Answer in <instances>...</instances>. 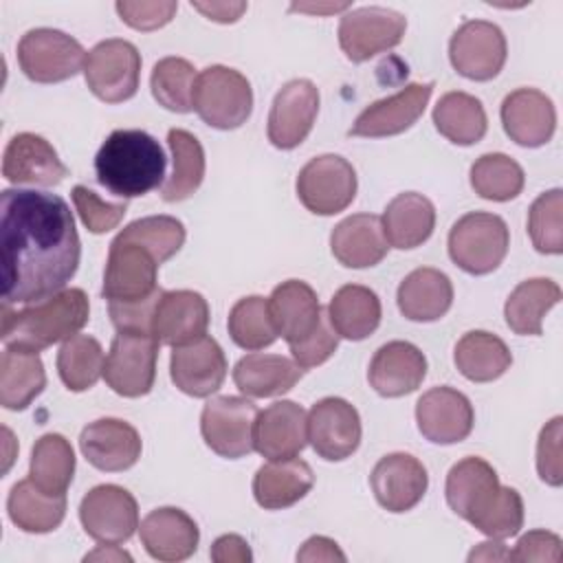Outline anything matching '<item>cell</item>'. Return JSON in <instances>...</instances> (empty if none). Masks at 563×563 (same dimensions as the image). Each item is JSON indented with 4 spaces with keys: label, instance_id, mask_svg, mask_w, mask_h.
<instances>
[{
    "label": "cell",
    "instance_id": "cell-1",
    "mask_svg": "<svg viewBox=\"0 0 563 563\" xmlns=\"http://www.w3.org/2000/svg\"><path fill=\"white\" fill-rule=\"evenodd\" d=\"M2 299L4 303H35L73 279L81 257V242L66 200L35 189H4L0 194Z\"/></svg>",
    "mask_w": 563,
    "mask_h": 563
},
{
    "label": "cell",
    "instance_id": "cell-2",
    "mask_svg": "<svg viewBox=\"0 0 563 563\" xmlns=\"http://www.w3.org/2000/svg\"><path fill=\"white\" fill-rule=\"evenodd\" d=\"M167 158L145 130H114L95 156L97 183L128 200L156 189L165 178Z\"/></svg>",
    "mask_w": 563,
    "mask_h": 563
},
{
    "label": "cell",
    "instance_id": "cell-3",
    "mask_svg": "<svg viewBox=\"0 0 563 563\" xmlns=\"http://www.w3.org/2000/svg\"><path fill=\"white\" fill-rule=\"evenodd\" d=\"M88 314L90 301L81 288H64L22 310L4 303L0 339L4 347L40 352L75 336L88 323Z\"/></svg>",
    "mask_w": 563,
    "mask_h": 563
},
{
    "label": "cell",
    "instance_id": "cell-4",
    "mask_svg": "<svg viewBox=\"0 0 563 563\" xmlns=\"http://www.w3.org/2000/svg\"><path fill=\"white\" fill-rule=\"evenodd\" d=\"M510 233L497 213L471 211L449 231V257L471 275L493 273L506 257Z\"/></svg>",
    "mask_w": 563,
    "mask_h": 563
},
{
    "label": "cell",
    "instance_id": "cell-5",
    "mask_svg": "<svg viewBox=\"0 0 563 563\" xmlns=\"http://www.w3.org/2000/svg\"><path fill=\"white\" fill-rule=\"evenodd\" d=\"M194 110L216 130H235L251 117L253 88L240 70L209 66L196 79Z\"/></svg>",
    "mask_w": 563,
    "mask_h": 563
},
{
    "label": "cell",
    "instance_id": "cell-6",
    "mask_svg": "<svg viewBox=\"0 0 563 563\" xmlns=\"http://www.w3.org/2000/svg\"><path fill=\"white\" fill-rule=\"evenodd\" d=\"M84 77L97 99L106 103L128 101L139 90L141 53L128 40H103L88 51Z\"/></svg>",
    "mask_w": 563,
    "mask_h": 563
},
{
    "label": "cell",
    "instance_id": "cell-7",
    "mask_svg": "<svg viewBox=\"0 0 563 563\" xmlns=\"http://www.w3.org/2000/svg\"><path fill=\"white\" fill-rule=\"evenodd\" d=\"M18 64L37 84H57L75 77L86 64L81 44L57 29H31L18 42Z\"/></svg>",
    "mask_w": 563,
    "mask_h": 563
},
{
    "label": "cell",
    "instance_id": "cell-8",
    "mask_svg": "<svg viewBox=\"0 0 563 563\" xmlns=\"http://www.w3.org/2000/svg\"><path fill=\"white\" fill-rule=\"evenodd\" d=\"M356 172L339 154L310 158L297 176V198L317 216H334L347 209L356 196Z\"/></svg>",
    "mask_w": 563,
    "mask_h": 563
},
{
    "label": "cell",
    "instance_id": "cell-9",
    "mask_svg": "<svg viewBox=\"0 0 563 563\" xmlns=\"http://www.w3.org/2000/svg\"><path fill=\"white\" fill-rule=\"evenodd\" d=\"M158 339L147 332H119L112 339L103 378L108 387L125 398L150 394L156 378Z\"/></svg>",
    "mask_w": 563,
    "mask_h": 563
},
{
    "label": "cell",
    "instance_id": "cell-10",
    "mask_svg": "<svg viewBox=\"0 0 563 563\" xmlns=\"http://www.w3.org/2000/svg\"><path fill=\"white\" fill-rule=\"evenodd\" d=\"M257 407L240 396H216L200 413V433L205 444L220 457L238 460L249 455L255 433Z\"/></svg>",
    "mask_w": 563,
    "mask_h": 563
},
{
    "label": "cell",
    "instance_id": "cell-11",
    "mask_svg": "<svg viewBox=\"0 0 563 563\" xmlns=\"http://www.w3.org/2000/svg\"><path fill=\"white\" fill-rule=\"evenodd\" d=\"M407 18L387 7H361L347 11L339 22V44L354 64L367 62L402 42Z\"/></svg>",
    "mask_w": 563,
    "mask_h": 563
},
{
    "label": "cell",
    "instance_id": "cell-12",
    "mask_svg": "<svg viewBox=\"0 0 563 563\" xmlns=\"http://www.w3.org/2000/svg\"><path fill=\"white\" fill-rule=\"evenodd\" d=\"M506 35L488 20H466L449 42V59L453 68L473 81L497 77L506 64Z\"/></svg>",
    "mask_w": 563,
    "mask_h": 563
},
{
    "label": "cell",
    "instance_id": "cell-13",
    "mask_svg": "<svg viewBox=\"0 0 563 563\" xmlns=\"http://www.w3.org/2000/svg\"><path fill=\"white\" fill-rule=\"evenodd\" d=\"M156 257L141 244L114 238L110 242L101 295L108 301H141L152 297L158 273Z\"/></svg>",
    "mask_w": 563,
    "mask_h": 563
},
{
    "label": "cell",
    "instance_id": "cell-14",
    "mask_svg": "<svg viewBox=\"0 0 563 563\" xmlns=\"http://www.w3.org/2000/svg\"><path fill=\"white\" fill-rule=\"evenodd\" d=\"M79 521L99 543H123L139 528V506L130 490L117 484L90 488L79 504Z\"/></svg>",
    "mask_w": 563,
    "mask_h": 563
},
{
    "label": "cell",
    "instance_id": "cell-15",
    "mask_svg": "<svg viewBox=\"0 0 563 563\" xmlns=\"http://www.w3.org/2000/svg\"><path fill=\"white\" fill-rule=\"evenodd\" d=\"M308 442L328 462L350 457L361 444V416L343 398L328 396L308 411Z\"/></svg>",
    "mask_w": 563,
    "mask_h": 563
},
{
    "label": "cell",
    "instance_id": "cell-16",
    "mask_svg": "<svg viewBox=\"0 0 563 563\" xmlns=\"http://www.w3.org/2000/svg\"><path fill=\"white\" fill-rule=\"evenodd\" d=\"M319 112V90L310 79H290L279 88L268 112L266 134L279 150H292L306 141Z\"/></svg>",
    "mask_w": 563,
    "mask_h": 563
},
{
    "label": "cell",
    "instance_id": "cell-17",
    "mask_svg": "<svg viewBox=\"0 0 563 563\" xmlns=\"http://www.w3.org/2000/svg\"><path fill=\"white\" fill-rule=\"evenodd\" d=\"M416 422L420 433L433 444H455L473 431L475 413L471 400L446 385L431 387L416 402Z\"/></svg>",
    "mask_w": 563,
    "mask_h": 563
},
{
    "label": "cell",
    "instance_id": "cell-18",
    "mask_svg": "<svg viewBox=\"0 0 563 563\" xmlns=\"http://www.w3.org/2000/svg\"><path fill=\"white\" fill-rule=\"evenodd\" d=\"M169 374L174 385L194 398L216 394L227 378V356L213 336H200L172 352Z\"/></svg>",
    "mask_w": 563,
    "mask_h": 563
},
{
    "label": "cell",
    "instance_id": "cell-19",
    "mask_svg": "<svg viewBox=\"0 0 563 563\" xmlns=\"http://www.w3.org/2000/svg\"><path fill=\"white\" fill-rule=\"evenodd\" d=\"M433 92V81L409 84L391 97L378 99L367 106L350 128V136H394L409 130L424 112Z\"/></svg>",
    "mask_w": 563,
    "mask_h": 563
},
{
    "label": "cell",
    "instance_id": "cell-20",
    "mask_svg": "<svg viewBox=\"0 0 563 563\" xmlns=\"http://www.w3.org/2000/svg\"><path fill=\"white\" fill-rule=\"evenodd\" d=\"M2 176L13 185L53 187L68 176V167L44 136L20 132L4 147Z\"/></svg>",
    "mask_w": 563,
    "mask_h": 563
},
{
    "label": "cell",
    "instance_id": "cell-21",
    "mask_svg": "<svg viewBox=\"0 0 563 563\" xmlns=\"http://www.w3.org/2000/svg\"><path fill=\"white\" fill-rule=\"evenodd\" d=\"M376 501L389 512L411 510L427 493L424 464L409 453H389L376 462L369 475Z\"/></svg>",
    "mask_w": 563,
    "mask_h": 563
},
{
    "label": "cell",
    "instance_id": "cell-22",
    "mask_svg": "<svg viewBox=\"0 0 563 563\" xmlns=\"http://www.w3.org/2000/svg\"><path fill=\"white\" fill-rule=\"evenodd\" d=\"M79 449L99 471L119 473L132 468L141 457L139 431L119 418H99L81 429Z\"/></svg>",
    "mask_w": 563,
    "mask_h": 563
},
{
    "label": "cell",
    "instance_id": "cell-23",
    "mask_svg": "<svg viewBox=\"0 0 563 563\" xmlns=\"http://www.w3.org/2000/svg\"><path fill=\"white\" fill-rule=\"evenodd\" d=\"M308 442V416L292 400H277L257 413L253 444L268 462L297 457Z\"/></svg>",
    "mask_w": 563,
    "mask_h": 563
},
{
    "label": "cell",
    "instance_id": "cell-24",
    "mask_svg": "<svg viewBox=\"0 0 563 563\" xmlns=\"http://www.w3.org/2000/svg\"><path fill=\"white\" fill-rule=\"evenodd\" d=\"M499 114L506 134L523 147L545 145L556 130L554 103L537 88H517L506 95Z\"/></svg>",
    "mask_w": 563,
    "mask_h": 563
},
{
    "label": "cell",
    "instance_id": "cell-25",
    "mask_svg": "<svg viewBox=\"0 0 563 563\" xmlns=\"http://www.w3.org/2000/svg\"><path fill=\"white\" fill-rule=\"evenodd\" d=\"M499 477L482 457H464L451 466L446 475V504L471 526L493 506L499 495Z\"/></svg>",
    "mask_w": 563,
    "mask_h": 563
},
{
    "label": "cell",
    "instance_id": "cell-26",
    "mask_svg": "<svg viewBox=\"0 0 563 563\" xmlns=\"http://www.w3.org/2000/svg\"><path fill=\"white\" fill-rule=\"evenodd\" d=\"M139 537L152 559L176 563L198 550L200 530L185 510L163 506L145 515L139 526Z\"/></svg>",
    "mask_w": 563,
    "mask_h": 563
},
{
    "label": "cell",
    "instance_id": "cell-27",
    "mask_svg": "<svg viewBox=\"0 0 563 563\" xmlns=\"http://www.w3.org/2000/svg\"><path fill=\"white\" fill-rule=\"evenodd\" d=\"M427 376L424 354L409 341H389L372 356L367 378L376 394L400 398L416 391Z\"/></svg>",
    "mask_w": 563,
    "mask_h": 563
},
{
    "label": "cell",
    "instance_id": "cell-28",
    "mask_svg": "<svg viewBox=\"0 0 563 563\" xmlns=\"http://www.w3.org/2000/svg\"><path fill=\"white\" fill-rule=\"evenodd\" d=\"M209 303L196 290H165L158 299L152 332L158 343L178 347L207 334Z\"/></svg>",
    "mask_w": 563,
    "mask_h": 563
},
{
    "label": "cell",
    "instance_id": "cell-29",
    "mask_svg": "<svg viewBox=\"0 0 563 563\" xmlns=\"http://www.w3.org/2000/svg\"><path fill=\"white\" fill-rule=\"evenodd\" d=\"M387 249L383 220L374 213H354L330 233V251L347 268L376 266L387 255Z\"/></svg>",
    "mask_w": 563,
    "mask_h": 563
},
{
    "label": "cell",
    "instance_id": "cell-30",
    "mask_svg": "<svg viewBox=\"0 0 563 563\" xmlns=\"http://www.w3.org/2000/svg\"><path fill=\"white\" fill-rule=\"evenodd\" d=\"M268 308L277 334L288 345L306 339L323 314L317 292L301 279H288L275 286L268 297Z\"/></svg>",
    "mask_w": 563,
    "mask_h": 563
},
{
    "label": "cell",
    "instance_id": "cell-31",
    "mask_svg": "<svg viewBox=\"0 0 563 563\" xmlns=\"http://www.w3.org/2000/svg\"><path fill=\"white\" fill-rule=\"evenodd\" d=\"M314 484V473L299 457L275 460L257 468L253 477V497L266 510H282L303 499Z\"/></svg>",
    "mask_w": 563,
    "mask_h": 563
},
{
    "label": "cell",
    "instance_id": "cell-32",
    "mask_svg": "<svg viewBox=\"0 0 563 563\" xmlns=\"http://www.w3.org/2000/svg\"><path fill=\"white\" fill-rule=\"evenodd\" d=\"M303 369L282 354L251 352L242 356L233 367L235 387L251 398H273L290 391Z\"/></svg>",
    "mask_w": 563,
    "mask_h": 563
},
{
    "label": "cell",
    "instance_id": "cell-33",
    "mask_svg": "<svg viewBox=\"0 0 563 563\" xmlns=\"http://www.w3.org/2000/svg\"><path fill=\"white\" fill-rule=\"evenodd\" d=\"M396 299L409 321H438L453 303V284L438 268H416L400 282Z\"/></svg>",
    "mask_w": 563,
    "mask_h": 563
},
{
    "label": "cell",
    "instance_id": "cell-34",
    "mask_svg": "<svg viewBox=\"0 0 563 563\" xmlns=\"http://www.w3.org/2000/svg\"><path fill=\"white\" fill-rule=\"evenodd\" d=\"M383 231L394 249L407 251L427 242L435 229L433 202L416 191L391 198L383 213Z\"/></svg>",
    "mask_w": 563,
    "mask_h": 563
},
{
    "label": "cell",
    "instance_id": "cell-35",
    "mask_svg": "<svg viewBox=\"0 0 563 563\" xmlns=\"http://www.w3.org/2000/svg\"><path fill=\"white\" fill-rule=\"evenodd\" d=\"M383 317L378 295L361 284L341 286L328 306L334 332L347 341H363L376 332Z\"/></svg>",
    "mask_w": 563,
    "mask_h": 563
},
{
    "label": "cell",
    "instance_id": "cell-36",
    "mask_svg": "<svg viewBox=\"0 0 563 563\" xmlns=\"http://www.w3.org/2000/svg\"><path fill=\"white\" fill-rule=\"evenodd\" d=\"M46 387L44 363L37 352L4 347L0 358V405L11 411L26 409Z\"/></svg>",
    "mask_w": 563,
    "mask_h": 563
},
{
    "label": "cell",
    "instance_id": "cell-37",
    "mask_svg": "<svg viewBox=\"0 0 563 563\" xmlns=\"http://www.w3.org/2000/svg\"><path fill=\"white\" fill-rule=\"evenodd\" d=\"M561 301V288L548 277L526 279L515 286L504 306L508 328L521 336H539L543 317Z\"/></svg>",
    "mask_w": 563,
    "mask_h": 563
},
{
    "label": "cell",
    "instance_id": "cell-38",
    "mask_svg": "<svg viewBox=\"0 0 563 563\" xmlns=\"http://www.w3.org/2000/svg\"><path fill=\"white\" fill-rule=\"evenodd\" d=\"M9 519L24 532L44 534L55 530L66 517V495H48L31 477L20 479L7 499Z\"/></svg>",
    "mask_w": 563,
    "mask_h": 563
},
{
    "label": "cell",
    "instance_id": "cell-39",
    "mask_svg": "<svg viewBox=\"0 0 563 563\" xmlns=\"http://www.w3.org/2000/svg\"><path fill=\"white\" fill-rule=\"evenodd\" d=\"M453 361L464 378L473 383H490L510 367L512 354L497 334L471 330L455 343Z\"/></svg>",
    "mask_w": 563,
    "mask_h": 563
},
{
    "label": "cell",
    "instance_id": "cell-40",
    "mask_svg": "<svg viewBox=\"0 0 563 563\" xmlns=\"http://www.w3.org/2000/svg\"><path fill=\"white\" fill-rule=\"evenodd\" d=\"M435 130L455 145H473L484 139L488 119L482 101L468 92H446L433 108Z\"/></svg>",
    "mask_w": 563,
    "mask_h": 563
},
{
    "label": "cell",
    "instance_id": "cell-41",
    "mask_svg": "<svg viewBox=\"0 0 563 563\" xmlns=\"http://www.w3.org/2000/svg\"><path fill=\"white\" fill-rule=\"evenodd\" d=\"M167 143L174 158V169L161 189L165 202H180L198 191L205 178V150L200 141L180 128L169 130Z\"/></svg>",
    "mask_w": 563,
    "mask_h": 563
},
{
    "label": "cell",
    "instance_id": "cell-42",
    "mask_svg": "<svg viewBox=\"0 0 563 563\" xmlns=\"http://www.w3.org/2000/svg\"><path fill=\"white\" fill-rule=\"evenodd\" d=\"M75 475V453L59 433H44L31 451L29 477L48 495H66Z\"/></svg>",
    "mask_w": 563,
    "mask_h": 563
},
{
    "label": "cell",
    "instance_id": "cell-43",
    "mask_svg": "<svg viewBox=\"0 0 563 563\" xmlns=\"http://www.w3.org/2000/svg\"><path fill=\"white\" fill-rule=\"evenodd\" d=\"M103 347L95 336L75 334L57 352V374L70 391L90 389L103 376Z\"/></svg>",
    "mask_w": 563,
    "mask_h": 563
},
{
    "label": "cell",
    "instance_id": "cell-44",
    "mask_svg": "<svg viewBox=\"0 0 563 563\" xmlns=\"http://www.w3.org/2000/svg\"><path fill=\"white\" fill-rule=\"evenodd\" d=\"M523 183H526V176L521 165L501 152L482 154L471 165V187L484 200H495V202L512 200L521 194Z\"/></svg>",
    "mask_w": 563,
    "mask_h": 563
},
{
    "label": "cell",
    "instance_id": "cell-45",
    "mask_svg": "<svg viewBox=\"0 0 563 563\" xmlns=\"http://www.w3.org/2000/svg\"><path fill=\"white\" fill-rule=\"evenodd\" d=\"M196 79L198 73L191 62L183 57H163L152 68L150 88L163 108L187 114L194 110Z\"/></svg>",
    "mask_w": 563,
    "mask_h": 563
},
{
    "label": "cell",
    "instance_id": "cell-46",
    "mask_svg": "<svg viewBox=\"0 0 563 563\" xmlns=\"http://www.w3.org/2000/svg\"><path fill=\"white\" fill-rule=\"evenodd\" d=\"M227 328L233 343L242 350H264L279 336L271 317L268 299L260 295L238 299L229 312Z\"/></svg>",
    "mask_w": 563,
    "mask_h": 563
},
{
    "label": "cell",
    "instance_id": "cell-47",
    "mask_svg": "<svg viewBox=\"0 0 563 563\" xmlns=\"http://www.w3.org/2000/svg\"><path fill=\"white\" fill-rule=\"evenodd\" d=\"M185 224L174 216H147L130 222L117 238L145 246L158 264L176 255L185 242Z\"/></svg>",
    "mask_w": 563,
    "mask_h": 563
},
{
    "label": "cell",
    "instance_id": "cell-48",
    "mask_svg": "<svg viewBox=\"0 0 563 563\" xmlns=\"http://www.w3.org/2000/svg\"><path fill=\"white\" fill-rule=\"evenodd\" d=\"M563 191H543L528 211V235L539 253H563Z\"/></svg>",
    "mask_w": 563,
    "mask_h": 563
},
{
    "label": "cell",
    "instance_id": "cell-49",
    "mask_svg": "<svg viewBox=\"0 0 563 563\" xmlns=\"http://www.w3.org/2000/svg\"><path fill=\"white\" fill-rule=\"evenodd\" d=\"M473 526L490 539L515 537L523 526V499L519 490L501 486L493 506Z\"/></svg>",
    "mask_w": 563,
    "mask_h": 563
},
{
    "label": "cell",
    "instance_id": "cell-50",
    "mask_svg": "<svg viewBox=\"0 0 563 563\" xmlns=\"http://www.w3.org/2000/svg\"><path fill=\"white\" fill-rule=\"evenodd\" d=\"M73 205L84 222V227L90 233H108L112 231L125 216L128 211V202H106L103 198H99L92 189L84 187V185H75L73 191Z\"/></svg>",
    "mask_w": 563,
    "mask_h": 563
},
{
    "label": "cell",
    "instance_id": "cell-51",
    "mask_svg": "<svg viewBox=\"0 0 563 563\" xmlns=\"http://www.w3.org/2000/svg\"><path fill=\"white\" fill-rule=\"evenodd\" d=\"M288 347L292 352L295 363L301 369H310V367H317V365L325 363L336 352L339 334L334 332L328 314H321L317 328L306 339H301L297 343H290Z\"/></svg>",
    "mask_w": 563,
    "mask_h": 563
},
{
    "label": "cell",
    "instance_id": "cell-52",
    "mask_svg": "<svg viewBox=\"0 0 563 563\" xmlns=\"http://www.w3.org/2000/svg\"><path fill=\"white\" fill-rule=\"evenodd\" d=\"M561 427L563 418L554 416L539 433L537 442V473L550 486L563 484V466H561Z\"/></svg>",
    "mask_w": 563,
    "mask_h": 563
},
{
    "label": "cell",
    "instance_id": "cell-53",
    "mask_svg": "<svg viewBox=\"0 0 563 563\" xmlns=\"http://www.w3.org/2000/svg\"><path fill=\"white\" fill-rule=\"evenodd\" d=\"M165 290H156L152 297L141 299V301H108V312L112 319V325L117 328V332H152V321H154V312L158 306V299L163 297Z\"/></svg>",
    "mask_w": 563,
    "mask_h": 563
},
{
    "label": "cell",
    "instance_id": "cell-54",
    "mask_svg": "<svg viewBox=\"0 0 563 563\" xmlns=\"http://www.w3.org/2000/svg\"><path fill=\"white\" fill-rule=\"evenodd\" d=\"M121 20L136 31H154L172 22L176 15L178 2L158 0V2H117L114 4Z\"/></svg>",
    "mask_w": 563,
    "mask_h": 563
},
{
    "label": "cell",
    "instance_id": "cell-55",
    "mask_svg": "<svg viewBox=\"0 0 563 563\" xmlns=\"http://www.w3.org/2000/svg\"><path fill=\"white\" fill-rule=\"evenodd\" d=\"M563 559V541L559 534L548 530H530L526 532L515 550L510 552V561H550L559 563Z\"/></svg>",
    "mask_w": 563,
    "mask_h": 563
},
{
    "label": "cell",
    "instance_id": "cell-56",
    "mask_svg": "<svg viewBox=\"0 0 563 563\" xmlns=\"http://www.w3.org/2000/svg\"><path fill=\"white\" fill-rule=\"evenodd\" d=\"M209 556L216 563H251L253 561V552L240 534L218 537L209 550Z\"/></svg>",
    "mask_w": 563,
    "mask_h": 563
},
{
    "label": "cell",
    "instance_id": "cell-57",
    "mask_svg": "<svg viewBox=\"0 0 563 563\" xmlns=\"http://www.w3.org/2000/svg\"><path fill=\"white\" fill-rule=\"evenodd\" d=\"M297 561H345L336 541L328 537H310L297 552Z\"/></svg>",
    "mask_w": 563,
    "mask_h": 563
},
{
    "label": "cell",
    "instance_id": "cell-58",
    "mask_svg": "<svg viewBox=\"0 0 563 563\" xmlns=\"http://www.w3.org/2000/svg\"><path fill=\"white\" fill-rule=\"evenodd\" d=\"M191 7L205 18L222 24L235 22L246 11V2H191Z\"/></svg>",
    "mask_w": 563,
    "mask_h": 563
},
{
    "label": "cell",
    "instance_id": "cell-59",
    "mask_svg": "<svg viewBox=\"0 0 563 563\" xmlns=\"http://www.w3.org/2000/svg\"><path fill=\"white\" fill-rule=\"evenodd\" d=\"M477 559H484V561H499V559H510V552L504 548V543H497V541H486V543H479L471 554H468V561H477Z\"/></svg>",
    "mask_w": 563,
    "mask_h": 563
},
{
    "label": "cell",
    "instance_id": "cell-60",
    "mask_svg": "<svg viewBox=\"0 0 563 563\" xmlns=\"http://www.w3.org/2000/svg\"><path fill=\"white\" fill-rule=\"evenodd\" d=\"M84 561H132V556L123 552L117 543H101L95 552L86 554Z\"/></svg>",
    "mask_w": 563,
    "mask_h": 563
},
{
    "label": "cell",
    "instance_id": "cell-61",
    "mask_svg": "<svg viewBox=\"0 0 563 563\" xmlns=\"http://www.w3.org/2000/svg\"><path fill=\"white\" fill-rule=\"evenodd\" d=\"M350 4L343 2V4H292L290 11H306V13H325V11H343L347 9Z\"/></svg>",
    "mask_w": 563,
    "mask_h": 563
}]
</instances>
